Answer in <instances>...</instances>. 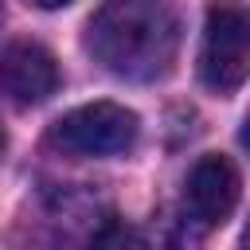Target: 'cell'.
I'll list each match as a JSON object with an SVG mask.
<instances>
[{
  "mask_svg": "<svg viewBox=\"0 0 250 250\" xmlns=\"http://www.w3.org/2000/svg\"><path fill=\"white\" fill-rule=\"evenodd\" d=\"M90 55L133 82L164 78L180 47V16L172 0H102L86 27Z\"/></svg>",
  "mask_w": 250,
  "mask_h": 250,
  "instance_id": "6da1fadb",
  "label": "cell"
},
{
  "mask_svg": "<svg viewBox=\"0 0 250 250\" xmlns=\"http://www.w3.org/2000/svg\"><path fill=\"white\" fill-rule=\"evenodd\" d=\"M199 78L211 94H234L250 78V12L238 4H211L199 47Z\"/></svg>",
  "mask_w": 250,
  "mask_h": 250,
  "instance_id": "7a4b0ae2",
  "label": "cell"
},
{
  "mask_svg": "<svg viewBox=\"0 0 250 250\" xmlns=\"http://www.w3.org/2000/svg\"><path fill=\"white\" fill-rule=\"evenodd\" d=\"M141 133V121L133 109L117 102H90L59 117L47 133V141L66 156H113L133 148Z\"/></svg>",
  "mask_w": 250,
  "mask_h": 250,
  "instance_id": "3957f363",
  "label": "cell"
},
{
  "mask_svg": "<svg viewBox=\"0 0 250 250\" xmlns=\"http://www.w3.org/2000/svg\"><path fill=\"white\" fill-rule=\"evenodd\" d=\"M184 203H188V215L199 223V227H215L223 223L234 203H238V168L211 152V156H199L195 168L188 172V184H184Z\"/></svg>",
  "mask_w": 250,
  "mask_h": 250,
  "instance_id": "277c9868",
  "label": "cell"
},
{
  "mask_svg": "<svg viewBox=\"0 0 250 250\" xmlns=\"http://www.w3.org/2000/svg\"><path fill=\"white\" fill-rule=\"evenodd\" d=\"M59 86V66L47 47L39 43H12L0 55V90L16 105H35L51 98Z\"/></svg>",
  "mask_w": 250,
  "mask_h": 250,
  "instance_id": "5b68a950",
  "label": "cell"
},
{
  "mask_svg": "<svg viewBox=\"0 0 250 250\" xmlns=\"http://www.w3.org/2000/svg\"><path fill=\"white\" fill-rule=\"evenodd\" d=\"M39 8H66V4H74V0H35Z\"/></svg>",
  "mask_w": 250,
  "mask_h": 250,
  "instance_id": "8992f818",
  "label": "cell"
},
{
  "mask_svg": "<svg viewBox=\"0 0 250 250\" xmlns=\"http://www.w3.org/2000/svg\"><path fill=\"white\" fill-rule=\"evenodd\" d=\"M242 145H246V152H250V117H246V125H242Z\"/></svg>",
  "mask_w": 250,
  "mask_h": 250,
  "instance_id": "52a82bcc",
  "label": "cell"
},
{
  "mask_svg": "<svg viewBox=\"0 0 250 250\" xmlns=\"http://www.w3.org/2000/svg\"><path fill=\"white\" fill-rule=\"evenodd\" d=\"M242 246H250V223H246V230H242Z\"/></svg>",
  "mask_w": 250,
  "mask_h": 250,
  "instance_id": "ba28073f",
  "label": "cell"
},
{
  "mask_svg": "<svg viewBox=\"0 0 250 250\" xmlns=\"http://www.w3.org/2000/svg\"><path fill=\"white\" fill-rule=\"evenodd\" d=\"M0 152H4V129H0Z\"/></svg>",
  "mask_w": 250,
  "mask_h": 250,
  "instance_id": "9c48e42d",
  "label": "cell"
}]
</instances>
